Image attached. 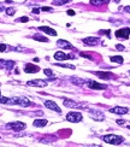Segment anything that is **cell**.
Segmentation results:
<instances>
[{"instance_id": "6da1fadb", "label": "cell", "mask_w": 130, "mask_h": 147, "mask_svg": "<svg viewBox=\"0 0 130 147\" xmlns=\"http://www.w3.org/2000/svg\"><path fill=\"white\" fill-rule=\"evenodd\" d=\"M7 105H21L23 107H28L31 105V103L24 97H18V98H10L7 101Z\"/></svg>"}, {"instance_id": "7a4b0ae2", "label": "cell", "mask_w": 130, "mask_h": 147, "mask_svg": "<svg viewBox=\"0 0 130 147\" xmlns=\"http://www.w3.org/2000/svg\"><path fill=\"white\" fill-rule=\"evenodd\" d=\"M102 140L110 145H121L122 142H124V139L122 136H118V135L115 134L105 135V136H102Z\"/></svg>"}, {"instance_id": "3957f363", "label": "cell", "mask_w": 130, "mask_h": 147, "mask_svg": "<svg viewBox=\"0 0 130 147\" xmlns=\"http://www.w3.org/2000/svg\"><path fill=\"white\" fill-rule=\"evenodd\" d=\"M66 119H68L69 122L71 123H78L82 121V113L81 112H69L66 115Z\"/></svg>"}, {"instance_id": "277c9868", "label": "cell", "mask_w": 130, "mask_h": 147, "mask_svg": "<svg viewBox=\"0 0 130 147\" xmlns=\"http://www.w3.org/2000/svg\"><path fill=\"white\" fill-rule=\"evenodd\" d=\"M115 35H116V38H118V39H123V40H127V39L129 38V35H130V28H122V29H118V30H116Z\"/></svg>"}, {"instance_id": "5b68a950", "label": "cell", "mask_w": 130, "mask_h": 147, "mask_svg": "<svg viewBox=\"0 0 130 147\" xmlns=\"http://www.w3.org/2000/svg\"><path fill=\"white\" fill-rule=\"evenodd\" d=\"M7 128L12 129L15 132H21L23 129H25V123L23 122H12V123H9L7 124Z\"/></svg>"}, {"instance_id": "8992f818", "label": "cell", "mask_w": 130, "mask_h": 147, "mask_svg": "<svg viewBox=\"0 0 130 147\" xmlns=\"http://www.w3.org/2000/svg\"><path fill=\"white\" fill-rule=\"evenodd\" d=\"M64 106L66 107H75V109H83V107H87V105H83V104H78L74 100H70V99H64Z\"/></svg>"}, {"instance_id": "52a82bcc", "label": "cell", "mask_w": 130, "mask_h": 147, "mask_svg": "<svg viewBox=\"0 0 130 147\" xmlns=\"http://www.w3.org/2000/svg\"><path fill=\"white\" fill-rule=\"evenodd\" d=\"M43 105L47 107V109H50V110H53V111H56V112L58 113H62V110H60V107L57 105L54 101L52 100H46L45 103H43Z\"/></svg>"}, {"instance_id": "ba28073f", "label": "cell", "mask_w": 130, "mask_h": 147, "mask_svg": "<svg viewBox=\"0 0 130 147\" xmlns=\"http://www.w3.org/2000/svg\"><path fill=\"white\" fill-rule=\"evenodd\" d=\"M53 57H54L56 60H66V59H72V58H75L74 56H71V54H65L64 52H56Z\"/></svg>"}, {"instance_id": "9c48e42d", "label": "cell", "mask_w": 130, "mask_h": 147, "mask_svg": "<svg viewBox=\"0 0 130 147\" xmlns=\"http://www.w3.org/2000/svg\"><path fill=\"white\" fill-rule=\"evenodd\" d=\"M110 112L115 113V115H127V113L129 112V110H128L127 107L116 106V107H112V109H110Z\"/></svg>"}, {"instance_id": "30bf717a", "label": "cell", "mask_w": 130, "mask_h": 147, "mask_svg": "<svg viewBox=\"0 0 130 147\" xmlns=\"http://www.w3.org/2000/svg\"><path fill=\"white\" fill-rule=\"evenodd\" d=\"M27 85L34 86V87H46L48 83H47V81H43V80H33V81L27 82Z\"/></svg>"}, {"instance_id": "8fae6325", "label": "cell", "mask_w": 130, "mask_h": 147, "mask_svg": "<svg viewBox=\"0 0 130 147\" xmlns=\"http://www.w3.org/2000/svg\"><path fill=\"white\" fill-rule=\"evenodd\" d=\"M94 75H96L99 78H102V80H112L115 77L112 72H104V71H96L94 72Z\"/></svg>"}, {"instance_id": "7c38bea8", "label": "cell", "mask_w": 130, "mask_h": 147, "mask_svg": "<svg viewBox=\"0 0 130 147\" xmlns=\"http://www.w3.org/2000/svg\"><path fill=\"white\" fill-rule=\"evenodd\" d=\"M87 83H88V87L92 88V89H106L107 88L106 85H100V83H98L95 81H92V80L87 81Z\"/></svg>"}, {"instance_id": "4fadbf2b", "label": "cell", "mask_w": 130, "mask_h": 147, "mask_svg": "<svg viewBox=\"0 0 130 147\" xmlns=\"http://www.w3.org/2000/svg\"><path fill=\"white\" fill-rule=\"evenodd\" d=\"M83 44L88 45V46H96L99 44V39L98 38H94V36H88V38L83 39Z\"/></svg>"}, {"instance_id": "5bb4252c", "label": "cell", "mask_w": 130, "mask_h": 147, "mask_svg": "<svg viewBox=\"0 0 130 147\" xmlns=\"http://www.w3.org/2000/svg\"><path fill=\"white\" fill-rule=\"evenodd\" d=\"M39 70H40L39 66L33 65V64H30V63L25 64V66H24V71L27 72V74H35V72H37Z\"/></svg>"}, {"instance_id": "9a60e30c", "label": "cell", "mask_w": 130, "mask_h": 147, "mask_svg": "<svg viewBox=\"0 0 130 147\" xmlns=\"http://www.w3.org/2000/svg\"><path fill=\"white\" fill-rule=\"evenodd\" d=\"M57 46L62 47V48H65V50H72V48H74L72 45L70 44L69 41H65V40H58L57 41Z\"/></svg>"}, {"instance_id": "2e32d148", "label": "cell", "mask_w": 130, "mask_h": 147, "mask_svg": "<svg viewBox=\"0 0 130 147\" xmlns=\"http://www.w3.org/2000/svg\"><path fill=\"white\" fill-rule=\"evenodd\" d=\"M90 117L94 119V121H104L105 119V116L102 115L99 111H92L90 112Z\"/></svg>"}, {"instance_id": "e0dca14e", "label": "cell", "mask_w": 130, "mask_h": 147, "mask_svg": "<svg viewBox=\"0 0 130 147\" xmlns=\"http://www.w3.org/2000/svg\"><path fill=\"white\" fill-rule=\"evenodd\" d=\"M39 29H40L41 31H43V33L51 35V36H57V31L54 30V29L50 28V27H39Z\"/></svg>"}, {"instance_id": "ac0fdd59", "label": "cell", "mask_w": 130, "mask_h": 147, "mask_svg": "<svg viewBox=\"0 0 130 147\" xmlns=\"http://www.w3.org/2000/svg\"><path fill=\"white\" fill-rule=\"evenodd\" d=\"M110 0H90V4L94 6H101L104 4H108Z\"/></svg>"}, {"instance_id": "d6986e66", "label": "cell", "mask_w": 130, "mask_h": 147, "mask_svg": "<svg viewBox=\"0 0 130 147\" xmlns=\"http://www.w3.org/2000/svg\"><path fill=\"white\" fill-rule=\"evenodd\" d=\"M47 123H48V122H47L46 119H35V121H34V125H35V127H40V128H41V127H46Z\"/></svg>"}, {"instance_id": "ffe728a7", "label": "cell", "mask_w": 130, "mask_h": 147, "mask_svg": "<svg viewBox=\"0 0 130 147\" xmlns=\"http://www.w3.org/2000/svg\"><path fill=\"white\" fill-rule=\"evenodd\" d=\"M110 59H111V62L118 63V64H122V63L124 62V59H123V57L122 56H112V57H110Z\"/></svg>"}, {"instance_id": "44dd1931", "label": "cell", "mask_w": 130, "mask_h": 147, "mask_svg": "<svg viewBox=\"0 0 130 147\" xmlns=\"http://www.w3.org/2000/svg\"><path fill=\"white\" fill-rule=\"evenodd\" d=\"M33 39H34V40H37V41H41V42H47V41H48V39L43 38L42 35H40V34H35Z\"/></svg>"}, {"instance_id": "7402d4cb", "label": "cell", "mask_w": 130, "mask_h": 147, "mask_svg": "<svg viewBox=\"0 0 130 147\" xmlns=\"http://www.w3.org/2000/svg\"><path fill=\"white\" fill-rule=\"evenodd\" d=\"M70 0H53V4L54 5H58V6H60V5H64V4L69 3Z\"/></svg>"}, {"instance_id": "603a6c76", "label": "cell", "mask_w": 130, "mask_h": 147, "mask_svg": "<svg viewBox=\"0 0 130 147\" xmlns=\"http://www.w3.org/2000/svg\"><path fill=\"white\" fill-rule=\"evenodd\" d=\"M16 12V9L15 7H7L6 9V15L7 16H13Z\"/></svg>"}, {"instance_id": "cb8c5ba5", "label": "cell", "mask_w": 130, "mask_h": 147, "mask_svg": "<svg viewBox=\"0 0 130 147\" xmlns=\"http://www.w3.org/2000/svg\"><path fill=\"white\" fill-rule=\"evenodd\" d=\"M4 64L6 65L7 69H12L13 65H15V62H12V60H10V62H4Z\"/></svg>"}, {"instance_id": "d4e9b609", "label": "cell", "mask_w": 130, "mask_h": 147, "mask_svg": "<svg viewBox=\"0 0 130 147\" xmlns=\"http://www.w3.org/2000/svg\"><path fill=\"white\" fill-rule=\"evenodd\" d=\"M58 66H63V68H68V69H75V66L71 64H58Z\"/></svg>"}, {"instance_id": "484cf974", "label": "cell", "mask_w": 130, "mask_h": 147, "mask_svg": "<svg viewBox=\"0 0 130 147\" xmlns=\"http://www.w3.org/2000/svg\"><path fill=\"white\" fill-rule=\"evenodd\" d=\"M71 82H74V83H78V85H82V83H84L83 80H80V78H71Z\"/></svg>"}, {"instance_id": "4316f807", "label": "cell", "mask_w": 130, "mask_h": 147, "mask_svg": "<svg viewBox=\"0 0 130 147\" xmlns=\"http://www.w3.org/2000/svg\"><path fill=\"white\" fill-rule=\"evenodd\" d=\"M43 72H45V75L50 76V77H52V76H53V71H52V70H50V69H45V70H43Z\"/></svg>"}, {"instance_id": "83f0119b", "label": "cell", "mask_w": 130, "mask_h": 147, "mask_svg": "<svg viewBox=\"0 0 130 147\" xmlns=\"http://www.w3.org/2000/svg\"><path fill=\"white\" fill-rule=\"evenodd\" d=\"M7 101H9V98L1 97V94H0V104H7Z\"/></svg>"}, {"instance_id": "f1b7e54d", "label": "cell", "mask_w": 130, "mask_h": 147, "mask_svg": "<svg viewBox=\"0 0 130 147\" xmlns=\"http://www.w3.org/2000/svg\"><path fill=\"white\" fill-rule=\"evenodd\" d=\"M6 50H7V46H6V45H4V44L0 45V52H5Z\"/></svg>"}, {"instance_id": "f546056e", "label": "cell", "mask_w": 130, "mask_h": 147, "mask_svg": "<svg viewBox=\"0 0 130 147\" xmlns=\"http://www.w3.org/2000/svg\"><path fill=\"white\" fill-rule=\"evenodd\" d=\"M41 11H45V12H46V11H48V12H52L53 10L51 9V7H47V6H45V7H41Z\"/></svg>"}, {"instance_id": "4dcf8cb0", "label": "cell", "mask_w": 130, "mask_h": 147, "mask_svg": "<svg viewBox=\"0 0 130 147\" xmlns=\"http://www.w3.org/2000/svg\"><path fill=\"white\" fill-rule=\"evenodd\" d=\"M17 21H18V22H28L29 18H28V17H22V18L17 19Z\"/></svg>"}, {"instance_id": "1f68e13d", "label": "cell", "mask_w": 130, "mask_h": 147, "mask_svg": "<svg viewBox=\"0 0 130 147\" xmlns=\"http://www.w3.org/2000/svg\"><path fill=\"white\" fill-rule=\"evenodd\" d=\"M68 15H69V16H75V11H72V10H69V11H68Z\"/></svg>"}, {"instance_id": "d6a6232c", "label": "cell", "mask_w": 130, "mask_h": 147, "mask_svg": "<svg viewBox=\"0 0 130 147\" xmlns=\"http://www.w3.org/2000/svg\"><path fill=\"white\" fill-rule=\"evenodd\" d=\"M116 48H117V50H119V51H123L124 50V47L122 46V45H117V47H116Z\"/></svg>"}, {"instance_id": "836d02e7", "label": "cell", "mask_w": 130, "mask_h": 147, "mask_svg": "<svg viewBox=\"0 0 130 147\" xmlns=\"http://www.w3.org/2000/svg\"><path fill=\"white\" fill-rule=\"evenodd\" d=\"M117 123H118L119 125H123V124H124V121H121V119H119V121H117Z\"/></svg>"}, {"instance_id": "e575fe53", "label": "cell", "mask_w": 130, "mask_h": 147, "mask_svg": "<svg viewBox=\"0 0 130 147\" xmlns=\"http://www.w3.org/2000/svg\"><path fill=\"white\" fill-rule=\"evenodd\" d=\"M33 12H34V13H39V12H40V10H37V9H34V10H33Z\"/></svg>"}, {"instance_id": "d590c367", "label": "cell", "mask_w": 130, "mask_h": 147, "mask_svg": "<svg viewBox=\"0 0 130 147\" xmlns=\"http://www.w3.org/2000/svg\"><path fill=\"white\" fill-rule=\"evenodd\" d=\"M125 11H127V12H130V6H125Z\"/></svg>"}, {"instance_id": "8d00e7d4", "label": "cell", "mask_w": 130, "mask_h": 147, "mask_svg": "<svg viewBox=\"0 0 130 147\" xmlns=\"http://www.w3.org/2000/svg\"><path fill=\"white\" fill-rule=\"evenodd\" d=\"M0 11H4V7L1 6V5H0Z\"/></svg>"}, {"instance_id": "74e56055", "label": "cell", "mask_w": 130, "mask_h": 147, "mask_svg": "<svg viewBox=\"0 0 130 147\" xmlns=\"http://www.w3.org/2000/svg\"><path fill=\"white\" fill-rule=\"evenodd\" d=\"M1 63H4V60H1V59H0V64H1Z\"/></svg>"}, {"instance_id": "f35d334b", "label": "cell", "mask_w": 130, "mask_h": 147, "mask_svg": "<svg viewBox=\"0 0 130 147\" xmlns=\"http://www.w3.org/2000/svg\"><path fill=\"white\" fill-rule=\"evenodd\" d=\"M128 128H129V129H130V124H129V125H128Z\"/></svg>"}]
</instances>
